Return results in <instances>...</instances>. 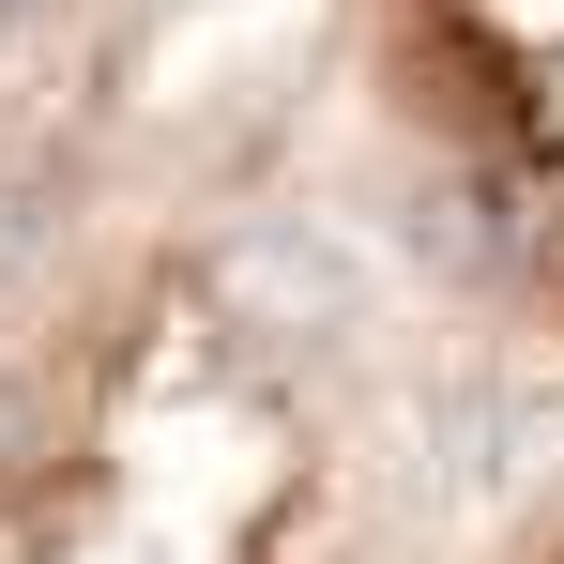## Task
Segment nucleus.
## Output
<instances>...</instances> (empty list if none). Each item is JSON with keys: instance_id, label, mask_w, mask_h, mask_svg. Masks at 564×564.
I'll return each mask as SVG.
<instances>
[{"instance_id": "1", "label": "nucleus", "mask_w": 564, "mask_h": 564, "mask_svg": "<svg viewBox=\"0 0 564 564\" xmlns=\"http://www.w3.org/2000/svg\"><path fill=\"white\" fill-rule=\"evenodd\" d=\"M550 443L564 381L397 229L305 0L0 245V564H473Z\"/></svg>"}, {"instance_id": "2", "label": "nucleus", "mask_w": 564, "mask_h": 564, "mask_svg": "<svg viewBox=\"0 0 564 564\" xmlns=\"http://www.w3.org/2000/svg\"><path fill=\"white\" fill-rule=\"evenodd\" d=\"M397 229L564 381V0H305Z\"/></svg>"}, {"instance_id": "3", "label": "nucleus", "mask_w": 564, "mask_h": 564, "mask_svg": "<svg viewBox=\"0 0 564 564\" xmlns=\"http://www.w3.org/2000/svg\"><path fill=\"white\" fill-rule=\"evenodd\" d=\"M229 31L245 0H0V245Z\"/></svg>"}, {"instance_id": "4", "label": "nucleus", "mask_w": 564, "mask_h": 564, "mask_svg": "<svg viewBox=\"0 0 564 564\" xmlns=\"http://www.w3.org/2000/svg\"><path fill=\"white\" fill-rule=\"evenodd\" d=\"M473 564H564V443L503 488V519H488V550H473Z\"/></svg>"}]
</instances>
